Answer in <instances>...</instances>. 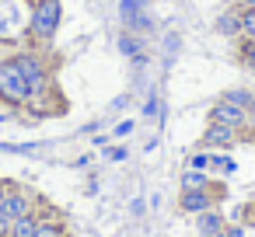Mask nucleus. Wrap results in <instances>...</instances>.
I'll list each match as a JSON object with an SVG mask.
<instances>
[{
	"instance_id": "10",
	"label": "nucleus",
	"mask_w": 255,
	"mask_h": 237,
	"mask_svg": "<svg viewBox=\"0 0 255 237\" xmlns=\"http://www.w3.org/2000/svg\"><path fill=\"white\" fill-rule=\"evenodd\" d=\"M39 213H28V216H18V220H11V230H7V237H35V227H39Z\"/></svg>"
},
{
	"instance_id": "8",
	"label": "nucleus",
	"mask_w": 255,
	"mask_h": 237,
	"mask_svg": "<svg viewBox=\"0 0 255 237\" xmlns=\"http://www.w3.org/2000/svg\"><path fill=\"white\" fill-rule=\"evenodd\" d=\"M220 230H227V220H224L220 209H206V213L196 216V234H199V237H213V234H220Z\"/></svg>"
},
{
	"instance_id": "24",
	"label": "nucleus",
	"mask_w": 255,
	"mask_h": 237,
	"mask_svg": "<svg viewBox=\"0 0 255 237\" xmlns=\"http://www.w3.org/2000/svg\"><path fill=\"white\" fill-rule=\"evenodd\" d=\"M213 237H224V230H220V234H213Z\"/></svg>"
},
{
	"instance_id": "11",
	"label": "nucleus",
	"mask_w": 255,
	"mask_h": 237,
	"mask_svg": "<svg viewBox=\"0 0 255 237\" xmlns=\"http://www.w3.org/2000/svg\"><path fill=\"white\" fill-rule=\"evenodd\" d=\"M35 237H70L67 234V223L56 220V216H42L39 227H35Z\"/></svg>"
},
{
	"instance_id": "16",
	"label": "nucleus",
	"mask_w": 255,
	"mask_h": 237,
	"mask_svg": "<svg viewBox=\"0 0 255 237\" xmlns=\"http://www.w3.org/2000/svg\"><path fill=\"white\" fill-rule=\"evenodd\" d=\"M206 164H210V157H206V154H192V160H189V167H196V171H203Z\"/></svg>"
},
{
	"instance_id": "1",
	"label": "nucleus",
	"mask_w": 255,
	"mask_h": 237,
	"mask_svg": "<svg viewBox=\"0 0 255 237\" xmlns=\"http://www.w3.org/2000/svg\"><path fill=\"white\" fill-rule=\"evenodd\" d=\"M60 18H63L60 0H32V11H28V32H25V35H32V42L46 46V42L56 39Z\"/></svg>"
},
{
	"instance_id": "21",
	"label": "nucleus",
	"mask_w": 255,
	"mask_h": 237,
	"mask_svg": "<svg viewBox=\"0 0 255 237\" xmlns=\"http://www.w3.org/2000/svg\"><path fill=\"white\" fill-rule=\"evenodd\" d=\"M245 216H248V223H252V227H255V202H252V206H248V209H245Z\"/></svg>"
},
{
	"instance_id": "20",
	"label": "nucleus",
	"mask_w": 255,
	"mask_h": 237,
	"mask_svg": "<svg viewBox=\"0 0 255 237\" xmlns=\"http://www.w3.org/2000/svg\"><path fill=\"white\" fill-rule=\"evenodd\" d=\"M7 230H11V220H7L4 213H0V237H7Z\"/></svg>"
},
{
	"instance_id": "4",
	"label": "nucleus",
	"mask_w": 255,
	"mask_h": 237,
	"mask_svg": "<svg viewBox=\"0 0 255 237\" xmlns=\"http://www.w3.org/2000/svg\"><path fill=\"white\" fill-rule=\"evenodd\" d=\"M224 185H210V188H189V192H178V209L185 216H199L206 209H217V202L224 199Z\"/></svg>"
},
{
	"instance_id": "5",
	"label": "nucleus",
	"mask_w": 255,
	"mask_h": 237,
	"mask_svg": "<svg viewBox=\"0 0 255 237\" xmlns=\"http://www.w3.org/2000/svg\"><path fill=\"white\" fill-rule=\"evenodd\" d=\"M0 213H4L7 220H18V216L35 213V202H32V195H28L21 185H11V181H7V192H4V206H0Z\"/></svg>"
},
{
	"instance_id": "2",
	"label": "nucleus",
	"mask_w": 255,
	"mask_h": 237,
	"mask_svg": "<svg viewBox=\"0 0 255 237\" xmlns=\"http://www.w3.org/2000/svg\"><path fill=\"white\" fill-rule=\"evenodd\" d=\"M0 101L11 105V108H25V105H32L28 80H25V74L18 70L14 56L0 60Z\"/></svg>"
},
{
	"instance_id": "14",
	"label": "nucleus",
	"mask_w": 255,
	"mask_h": 237,
	"mask_svg": "<svg viewBox=\"0 0 255 237\" xmlns=\"http://www.w3.org/2000/svg\"><path fill=\"white\" fill-rule=\"evenodd\" d=\"M252 91H241V87H234V91H224V101H231V105H241V108H248L252 105Z\"/></svg>"
},
{
	"instance_id": "19",
	"label": "nucleus",
	"mask_w": 255,
	"mask_h": 237,
	"mask_svg": "<svg viewBox=\"0 0 255 237\" xmlns=\"http://www.w3.org/2000/svg\"><path fill=\"white\" fill-rule=\"evenodd\" d=\"M224 237H245V227H238V223H234V227H227V230H224Z\"/></svg>"
},
{
	"instance_id": "6",
	"label": "nucleus",
	"mask_w": 255,
	"mask_h": 237,
	"mask_svg": "<svg viewBox=\"0 0 255 237\" xmlns=\"http://www.w3.org/2000/svg\"><path fill=\"white\" fill-rule=\"evenodd\" d=\"M210 122H220V126H231V129H248V115H245V108L241 105H231V101H217L213 108H210Z\"/></svg>"
},
{
	"instance_id": "17",
	"label": "nucleus",
	"mask_w": 255,
	"mask_h": 237,
	"mask_svg": "<svg viewBox=\"0 0 255 237\" xmlns=\"http://www.w3.org/2000/svg\"><path fill=\"white\" fill-rule=\"evenodd\" d=\"M123 53H129V56H133V53H136V39H129V35H123Z\"/></svg>"
},
{
	"instance_id": "12",
	"label": "nucleus",
	"mask_w": 255,
	"mask_h": 237,
	"mask_svg": "<svg viewBox=\"0 0 255 237\" xmlns=\"http://www.w3.org/2000/svg\"><path fill=\"white\" fill-rule=\"evenodd\" d=\"M210 185H213V178L203 174V171H196V167H189L182 174V192H189V188H210Z\"/></svg>"
},
{
	"instance_id": "9",
	"label": "nucleus",
	"mask_w": 255,
	"mask_h": 237,
	"mask_svg": "<svg viewBox=\"0 0 255 237\" xmlns=\"http://www.w3.org/2000/svg\"><path fill=\"white\" fill-rule=\"evenodd\" d=\"M217 32L227 35V39H238L241 35V7H231L217 18Z\"/></svg>"
},
{
	"instance_id": "25",
	"label": "nucleus",
	"mask_w": 255,
	"mask_h": 237,
	"mask_svg": "<svg viewBox=\"0 0 255 237\" xmlns=\"http://www.w3.org/2000/svg\"><path fill=\"white\" fill-rule=\"evenodd\" d=\"M0 119H4V115H0Z\"/></svg>"
},
{
	"instance_id": "7",
	"label": "nucleus",
	"mask_w": 255,
	"mask_h": 237,
	"mask_svg": "<svg viewBox=\"0 0 255 237\" xmlns=\"http://www.w3.org/2000/svg\"><path fill=\"white\" fill-rule=\"evenodd\" d=\"M238 129H231V126H220V122H210L206 126V133H203V147H234L238 143Z\"/></svg>"
},
{
	"instance_id": "3",
	"label": "nucleus",
	"mask_w": 255,
	"mask_h": 237,
	"mask_svg": "<svg viewBox=\"0 0 255 237\" xmlns=\"http://www.w3.org/2000/svg\"><path fill=\"white\" fill-rule=\"evenodd\" d=\"M14 63H18V70H21L25 80H28L32 101L42 98V94L49 91V67H46V60H42L39 53H14Z\"/></svg>"
},
{
	"instance_id": "22",
	"label": "nucleus",
	"mask_w": 255,
	"mask_h": 237,
	"mask_svg": "<svg viewBox=\"0 0 255 237\" xmlns=\"http://www.w3.org/2000/svg\"><path fill=\"white\" fill-rule=\"evenodd\" d=\"M4 192H7V181H0V206H4Z\"/></svg>"
},
{
	"instance_id": "23",
	"label": "nucleus",
	"mask_w": 255,
	"mask_h": 237,
	"mask_svg": "<svg viewBox=\"0 0 255 237\" xmlns=\"http://www.w3.org/2000/svg\"><path fill=\"white\" fill-rule=\"evenodd\" d=\"M238 7H255V0H238Z\"/></svg>"
},
{
	"instance_id": "15",
	"label": "nucleus",
	"mask_w": 255,
	"mask_h": 237,
	"mask_svg": "<svg viewBox=\"0 0 255 237\" xmlns=\"http://www.w3.org/2000/svg\"><path fill=\"white\" fill-rule=\"evenodd\" d=\"M241 63L255 70V39H241Z\"/></svg>"
},
{
	"instance_id": "13",
	"label": "nucleus",
	"mask_w": 255,
	"mask_h": 237,
	"mask_svg": "<svg viewBox=\"0 0 255 237\" xmlns=\"http://www.w3.org/2000/svg\"><path fill=\"white\" fill-rule=\"evenodd\" d=\"M241 39H255V7H241Z\"/></svg>"
},
{
	"instance_id": "18",
	"label": "nucleus",
	"mask_w": 255,
	"mask_h": 237,
	"mask_svg": "<svg viewBox=\"0 0 255 237\" xmlns=\"http://www.w3.org/2000/svg\"><path fill=\"white\" fill-rule=\"evenodd\" d=\"M245 115H248V129H252V133H255V98H252V105H248V108H245Z\"/></svg>"
}]
</instances>
